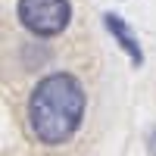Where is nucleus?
<instances>
[{"label":"nucleus","mask_w":156,"mask_h":156,"mask_svg":"<svg viewBox=\"0 0 156 156\" xmlns=\"http://www.w3.org/2000/svg\"><path fill=\"white\" fill-rule=\"evenodd\" d=\"M87 94L72 72H50L37 78L25 100V128L44 147H62L84 122Z\"/></svg>","instance_id":"f257e3e1"},{"label":"nucleus","mask_w":156,"mask_h":156,"mask_svg":"<svg viewBox=\"0 0 156 156\" xmlns=\"http://www.w3.org/2000/svg\"><path fill=\"white\" fill-rule=\"evenodd\" d=\"M16 19L34 37H56L72 22L69 0H16Z\"/></svg>","instance_id":"f03ea898"},{"label":"nucleus","mask_w":156,"mask_h":156,"mask_svg":"<svg viewBox=\"0 0 156 156\" xmlns=\"http://www.w3.org/2000/svg\"><path fill=\"white\" fill-rule=\"evenodd\" d=\"M103 25H106V31L112 34V41L125 50V56L131 59V66H134V69L144 66V47H140L137 34L131 31V25H128L119 12H103Z\"/></svg>","instance_id":"7ed1b4c3"},{"label":"nucleus","mask_w":156,"mask_h":156,"mask_svg":"<svg viewBox=\"0 0 156 156\" xmlns=\"http://www.w3.org/2000/svg\"><path fill=\"white\" fill-rule=\"evenodd\" d=\"M150 156H156V128H153V134H150Z\"/></svg>","instance_id":"20e7f679"}]
</instances>
